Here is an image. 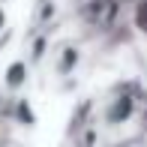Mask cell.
Instances as JSON below:
<instances>
[{
    "instance_id": "6da1fadb",
    "label": "cell",
    "mask_w": 147,
    "mask_h": 147,
    "mask_svg": "<svg viewBox=\"0 0 147 147\" xmlns=\"http://www.w3.org/2000/svg\"><path fill=\"white\" fill-rule=\"evenodd\" d=\"M135 21H138V27H141V30L147 33V3H141V6H138V12H135Z\"/></svg>"
}]
</instances>
